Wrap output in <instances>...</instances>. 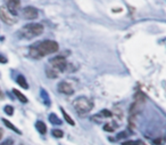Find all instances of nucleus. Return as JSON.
Here are the masks:
<instances>
[{
	"label": "nucleus",
	"mask_w": 166,
	"mask_h": 145,
	"mask_svg": "<svg viewBox=\"0 0 166 145\" xmlns=\"http://www.w3.org/2000/svg\"><path fill=\"white\" fill-rule=\"evenodd\" d=\"M58 49H59V46H58L56 41H54V40H43L41 42L32 45L30 47L29 54L32 58L39 59V58L44 57L48 54L57 53Z\"/></svg>",
	"instance_id": "f257e3e1"
},
{
	"label": "nucleus",
	"mask_w": 166,
	"mask_h": 145,
	"mask_svg": "<svg viewBox=\"0 0 166 145\" xmlns=\"http://www.w3.org/2000/svg\"><path fill=\"white\" fill-rule=\"evenodd\" d=\"M73 106L80 116H86L94 109V102L86 96H80L73 102Z\"/></svg>",
	"instance_id": "f03ea898"
},
{
	"label": "nucleus",
	"mask_w": 166,
	"mask_h": 145,
	"mask_svg": "<svg viewBox=\"0 0 166 145\" xmlns=\"http://www.w3.org/2000/svg\"><path fill=\"white\" fill-rule=\"evenodd\" d=\"M43 32V25L39 24V23H31L25 25L22 30H21V34H22L25 39H32L42 34Z\"/></svg>",
	"instance_id": "7ed1b4c3"
},
{
	"label": "nucleus",
	"mask_w": 166,
	"mask_h": 145,
	"mask_svg": "<svg viewBox=\"0 0 166 145\" xmlns=\"http://www.w3.org/2000/svg\"><path fill=\"white\" fill-rule=\"evenodd\" d=\"M51 67H54L58 72H63L65 71L67 67V62H66L65 56H56V57L50 59Z\"/></svg>",
	"instance_id": "20e7f679"
},
{
	"label": "nucleus",
	"mask_w": 166,
	"mask_h": 145,
	"mask_svg": "<svg viewBox=\"0 0 166 145\" xmlns=\"http://www.w3.org/2000/svg\"><path fill=\"white\" fill-rule=\"evenodd\" d=\"M0 18L4 23H6L8 25H13L16 23V18L13 14L9 13L7 8L5 7H0Z\"/></svg>",
	"instance_id": "39448f33"
},
{
	"label": "nucleus",
	"mask_w": 166,
	"mask_h": 145,
	"mask_svg": "<svg viewBox=\"0 0 166 145\" xmlns=\"http://www.w3.org/2000/svg\"><path fill=\"white\" fill-rule=\"evenodd\" d=\"M23 16L26 18V20H36L39 16L38 13V9L33 6H28L23 9Z\"/></svg>",
	"instance_id": "423d86ee"
},
{
	"label": "nucleus",
	"mask_w": 166,
	"mask_h": 145,
	"mask_svg": "<svg viewBox=\"0 0 166 145\" xmlns=\"http://www.w3.org/2000/svg\"><path fill=\"white\" fill-rule=\"evenodd\" d=\"M58 92L64 95H73L74 94V88L71 86V83H68L67 81H60L58 83Z\"/></svg>",
	"instance_id": "0eeeda50"
},
{
	"label": "nucleus",
	"mask_w": 166,
	"mask_h": 145,
	"mask_svg": "<svg viewBox=\"0 0 166 145\" xmlns=\"http://www.w3.org/2000/svg\"><path fill=\"white\" fill-rule=\"evenodd\" d=\"M7 8L10 14L15 15L17 14V9L21 7V0H5Z\"/></svg>",
	"instance_id": "6e6552de"
},
{
	"label": "nucleus",
	"mask_w": 166,
	"mask_h": 145,
	"mask_svg": "<svg viewBox=\"0 0 166 145\" xmlns=\"http://www.w3.org/2000/svg\"><path fill=\"white\" fill-rule=\"evenodd\" d=\"M139 112H140V104L137 103V102H134L130 106L129 113H130V116H138Z\"/></svg>",
	"instance_id": "1a4fd4ad"
},
{
	"label": "nucleus",
	"mask_w": 166,
	"mask_h": 145,
	"mask_svg": "<svg viewBox=\"0 0 166 145\" xmlns=\"http://www.w3.org/2000/svg\"><path fill=\"white\" fill-rule=\"evenodd\" d=\"M137 118H138V116H129V129H131V130H136V128H137V123H138Z\"/></svg>",
	"instance_id": "9d476101"
},
{
	"label": "nucleus",
	"mask_w": 166,
	"mask_h": 145,
	"mask_svg": "<svg viewBox=\"0 0 166 145\" xmlns=\"http://www.w3.org/2000/svg\"><path fill=\"white\" fill-rule=\"evenodd\" d=\"M147 101V97H146V95L142 93V92H137L136 94H134V102H137V103H144V102Z\"/></svg>",
	"instance_id": "9b49d317"
},
{
	"label": "nucleus",
	"mask_w": 166,
	"mask_h": 145,
	"mask_svg": "<svg viewBox=\"0 0 166 145\" xmlns=\"http://www.w3.org/2000/svg\"><path fill=\"white\" fill-rule=\"evenodd\" d=\"M46 75L50 79H55L58 77V71H56L54 67H47L46 69Z\"/></svg>",
	"instance_id": "f8f14e48"
},
{
	"label": "nucleus",
	"mask_w": 166,
	"mask_h": 145,
	"mask_svg": "<svg viewBox=\"0 0 166 145\" xmlns=\"http://www.w3.org/2000/svg\"><path fill=\"white\" fill-rule=\"evenodd\" d=\"M16 81H17V83L22 88H24V89H28V88H29V83L26 82V80H25V78H24L23 75H18Z\"/></svg>",
	"instance_id": "ddd939ff"
},
{
	"label": "nucleus",
	"mask_w": 166,
	"mask_h": 145,
	"mask_svg": "<svg viewBox=\"0 0 166 145\" xmlns=\"http://www.w3.org/2000/svg\"><path fill=\"white\" fill-rule=\"evenodd\" d=\"M36 129L40 134H46L47 133V126L46 123L42 122V121H38L36 122Z\"/></svg>",
	"instance_id": "4468645a"
},
{
	"label": "nucleus",
	"mask_w": 166,
	"mask_h": 145,
	"mask_svg": "<svg viewBox=\"0 0 166 145\" xmlns=\"http://www.w3.org/2000/svg\"><path fill=\"white\" fill-rule=\"evenodd\" d=\"M13 92H14V94L16 95V97L22 102V103H28V98H26V96H25V95H23L22 93H21V92H18L17 89H13Z\"/></svg>",
	"instance_id": "2eb2a0df"
},
{
	"label": "nucleus",
	"mask_w": 166,
	"mask_h": 145,
	"mask_svg": "<svg viewBox=\"0 0 166 145\" xmlns=\"http://www.w3.org/2000/svg\"><path fill=\"white\" fill-rule=\"evenodd\" d=\"M2 122L5 123V124L7 126V127H8V128H9V129H12V130H13V131H15L16 134H21V131L18 130V129H17V128L15 127L14 124H13V123H10V122H9L8 120H6V119H2Z\"/></svg>",
	"instance_id": "dca6fc26"
},
{
	"label": "nucleus",
	"mask_w": 166,
	"mask_h": 145,
	"mask_svg": "<svg viewBox=\"0 0 166 145\" xmlns=\"http://www.w3.org/2000/svg\"><path fill=\"white\" fill-rule=\"evenodd\" d=\"M49 121L51 123H54V124H62V121L58 119V116L55 113H51L50 116H49Z\"/></svg>",
	"instance_id": "f3484780"
},
{
	"label": "nucleus",
	"mask_w": 166,
	"mask_h": 145,
	"mask_svg": "<svg viewBox=\"0 0 166 145\" xmlns=\"http://www.w3.org/2000/svg\"><path fill=\"white\" fill-rule=\"evenodd\" d=\"M60 110H62V113H63V116H64V118H65V120H66V121H67V122L70 123L71 126H74V124H75V122L73 121V119H72V118H71V116H68V114H67V113H66V112H65V110L63 109V108H60Z\"/></svg>",
	"instance_id": "a211bd4d"
},
{
	"label": "nucleus",
	"mask_w": 166,
	"mask_h": 145,
	"mask_svg": "<svg viewBox=\"0 0 166 145\" xmlns=\"http://www.w3.org/2000/svg\"><path fill=\"white\" fill-rule=\"evenodd\" d=\"M104 129L106 131H109V133H113V131L116 129V124L115 123H106L105 126H104Z\"/></svg>",
	"instance_id": "6ab92c4d"
},
{
	"label": "nucleus",
	"mask_w": 166,
	"mask_h": 145,
	"mask_svg": "<svg viewBox=\"0 0 166 145\" xmlns=\"http://www.w3.org/2000/svg\"><path fill=\"white\" fill-rule=\"evenodd\" d=\"M51 134H52V136L56 138H62L64 136V133L60 130V129H54V130L51 131Z\"/></svg>",
	"instance_id": "aec40b11"
},
{
	"label": "nucleus",
	"mask_w": 166,
	"mask_h": 145,
	"mask_svg": "<svg viewBox=\"0 0 166 145\" xmlns=\"http://www.w3.org/2000/svg\"><path fill=\"white\" fill-rule=\"evenodd\" d=\"M5 113L8 114V116H13V114H14V109H13V106L6 105V106H5Z\"/></svg>",
	"instance_id": "412c9836"
},
{
	"label": "nucleus",
	"mask_w": 166,
	"mask_h": 145,
	"mask_svg": "<svg viewBox=\"0 0 166 145\" xmlns=\"http://www.w3.org/2000/svg\"><path fill=\"white\" fill-rule=\"evenodd\" d=\"M100 116H106V118H110V116H113V112L107 109H105L100 112Z\"/></svg>",
	"instance_id": "4be33fe9"
},
{
	"label": "nucleus",
	"mask_w": 166,
	"mask_h": 145,
	"mask_svg": "<svg viewBox=\"0 0 166 145\" xmlns=\"http://www.w3.org/2000/svg\"><path fill=\"white\" fill-rule=\"evenodd\" d=\"M141 142L140 141H126V142H123L122 145H140Z\"/></svg>",
	"instance_id": "5701e85b"
},
{
	"label": "nucleus",
	"mask_w": 166,
	"mask_h": 145,
	"mask_svg": "<svg viewBox=\"0 0 166 145\" xmlns=\"http://www.w3.org/2000/svg\"><path fill=\"white\" fill-rule=\"evenodd\" d=\"M13 144H14V141L9 138V139H6L5 142H2V143H1L0 145H13Z\"/></svg>",
	"instance_id": "b1692460"
},
{
	"label": "nucleus",
	"mask_w": 166,
	"mask_h": 145,
	"mask_svg": "<svg viewBox=\"0 0 166 145\" xmlns=\"http://www.w3.org/2000/svg\"><path fill=\"white\" fill-rule=\"evenodd\" d=\"M126 135H128V133H125V131H123V133H120V134L117 135V138H118V139H120V138H124V137H125V136H126Z\"/></svg>",
	"instance_id": "393cba45"
},
{
	"label": "nucleus",
	"mask_w": 166,
	"mask_h": 145,
	"mask_svg": "<svg viewBox=\"0 0 166 145\" xmlns=\"http://www.w3.org/2000/svg\"><path fill=\"white\" fill-rule=\"evenodd\" d=\"M2 136H4V131H2V129H0V139L2 138Z\"/></svg>",
	"instance_id": "a878e982"
}]
</instances>
